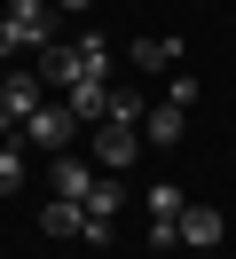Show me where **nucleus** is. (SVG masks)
Listing matches in <instances>:
<instances>
[{
	"mask_svg": "<svg viewBox=\"0 0 236 259\" xmlns=\"http://www.w3.org/2000/svg\"><path fill=\"white\" fill-rule=\"evenodd\" d=\"M71 134H79V118L63 110V102H40V110L16 126V142H24V149H40V157H71Z\"/></svg>",
	"mask_w": 236,
	"mask_h": 259,
	"instance_id": "obj_2",
	"label": "nucleus"
},
{
	"mask_svg": "<svg viewBox=\"0 0 236 259\" xmlns=\"http://www.w3.org/2000/svg\"><path fill=\"white\" fill-rule=\"evenodd\" d=\"M40 79H47V87H79V79H87V63H79L71 39H55V48L40 55Z\"/></svg>",
	"mask_w": 236,
	"mask_h": 259,
	"instance_id": "obj_10",
	"label": "nucleus"
},
{
	"mask_svg": "<svg viewBox=\"0 0 236 259\" xmlns=\"http://www.w3.org/2000/svg\"><path fill=\"white\" fill-rule=\"evenodd\" d=\"M118 204H126L118 173H103V181H94V196H87V220H118Z\"/></svg>",
	"mask_w": 236,
	"mask_h": 259,
	"instance_id": "obj_14",
	"label": "nucleus"
},
{
	"mask_svg": "<svg viewBox=\"0 0 236 259\" xmlns=\"http://www.w3.org/2000/svg\"><path fill=\"white\" fill-rule=\"evenodd\" d=\"M181 251H220V212L213 204H189L181 212Z\"/></svg>",
	"mask_w": 236,
	"mask_h": 259,
	"instance_id": "obj_8",
	"label": "nucleus"
},
{
	"mask_svg": "<svg viewBox=\"0 0 236 259\" xmlns=\"http://www.w3.org/2000/svg\"><path fill=\"white\" fill-rule=\"evenodd\" d=\"M55 8H87V0H55Z\"/></svg>",
	"mask_w": 236,
	"mask_h": 259,
	"instance_id": "obj_16",
	"label": "nucleus"
},
{
	"mask_svg": "<svg viewBox=\"0 0 236 259\" xmlns=\"http://www.w3.org/2000/svg\"><path fill=\"white\" fill-rule=\"evenodd\" d=\"M181 134H189V110H181V102H157V110L142 118V142H157V149H173Z\"/></svg>",
	"mask_w": 236,
	"mask_h": 259,
	"instance_id": "obj_9",
	"label": "nucleus"
},
{
	"mask_svg": "<svg viewBox=\"0 0 236 259\" xmlns=\"http://www.w3.org/2000/svg\"><path fill=\"white\" fill-rule=\"evenodd\" d=\"M24 181H31V149L24 142H0V196H16Z\"/></svg>",
	"mask_w": 236,
	"mask_h": 259,
	"instance_id": "obj_13",
	"label": "nucleus"
},
{
	"mask_svg": "<svg viewBox=\"0 0 236 259\" xmlns=\"http://www.w3.org/2000/svg\"><path fill=\"white\" fill-rule=\"evenodd\" d=\"M71 48H79V63H87L94 79H103V71H110V39H103V32H79Z\"/></svg>",
	"mask_w": 236,
	"mask_h": 259,
	"instance_id": "obj_15",
	"label": "nucleus"
},
{
	"mask_svg": "<svg viewBox=\"0 0 236 259\" xmlns=\"http://www.w3.org/2000/svg\"><path fill=\"white\" fill-rule=\"evenodd\" d=\"M63 110H71L79 126H103V118H110V87H103V79L87 71L79 87H63Z\"/></svg>",
	"mask_w": 236,
	"mask_h": 259,
	"instance_id": "obj_7",
	"label": "nucleus"
},
{
	"mask_svg": "<svg viewBox=\"0 0 236 259\" xmlns=\"http://www.w3.org/2000/svg\"><path fill=\"white\" fill-rule=\"evenodd\" d=\"M134 157H142V126H118V118H103V126H94V165H103V173H126Z\"/></svg>",
	"mask_w": 236,
	"mask_h": 259,
	"instance_id": "obj_4",
	"label": "nucleus"
},
{
	"mask_svg": "<svg viewBox=\"0 0 236 259\" xmlns=\"http://www.w3.org/2000/svg\"><path fill=\"white\" fill-rule=\"evenodd\" d=\"M40 102H47V79H40V71H0V110H8L16 126H24Z\"/></svg>",
	"mask_w": 236,
	"mask_h": 259,
	"instance_id": "obj_5",
	"label": "nucleus"
},
{
	"mask_svg": "<svg viewBox=\"0 0 236 259\" xmlns=\"http://www.w3.org/2000/svg\"><path fill=\"white\" fill-rule=\"evenodd\" d=\"M40 228H47V236H87V204H71V196H47Z\"/></svg>",
	"mask_w": 236,
	"mask_h": 259,
	"instance_id": "obj_11",
	"label": "nucleus"
},
{
	"mask_svg": "<svg viewBox=\"0 0 236 259\" xmlns=\"http://www.w3.org/2000/svg\"><path fill=\"white\" fill-rule=\"evenodd\" d=\"M55 48V0H0V55Z\"/></svg>",
	"mask_w": 236,
	"mask_h": 259,
	"instance_id": "obj_1",
	"label": "nucleus"
},
{
	"mask_svg": "<svg viewBox=\"0 0 236 259\" xmlns=\"http://www.w3.org/2000/svg\"><path fill=\"white\" fill-rule=\"evenodd\" d=\"M142 204H150V251H181V212H189V189L157 181Z\"/></svg>",
	"mask_w": 236,
	"mask_h": 259,
	"instance_id": "obj_3",
	"label": "nucleus"
},
{
	"mask_svg": "<svg viewBox=\"0 0 236 259\" xmlns=\"http://www.w3.org/2000/svg\"><path fill=\"white\" fill-rule=\"evenodd\" d=\"M94 181H103V173H94V157H47V189L71 196V204H87Z\"/></svg>",
	"mask_w": 236,
	"mask_h": 259,
	"instance_id": "obj_6",
	"label": "nucleus"
},
{
	"mask_svg": "<svg viewBox=\"0 0 236 259\" xmlns=\"http://www.w3.org/2000/svg\"><path fill=\"white\" fill-rule=\"evenodd\" d=\"M134 63H142V71H173V63H181V39H165V32L134 39Z\"/></svg>",
	"mask_w": 236,
	"mask_h": 259,
	"instance_id": "obj_12",
	"label": "nucleus"
},
{
	"mask_svg": "<svg viewBox=\"0 0 236 259\" xmlns=\"http://www.w3.org/2000/svg\"><path fill=\"white\" fill-rule=\"evenodd\" d=\"M189 259H213V251H189Z\"/></svg>",
	"mask_w": 236,
	"mask_h": 259,
	"instance_id": "obj_17",
	"label": "nucleus"
}]
</instances>
